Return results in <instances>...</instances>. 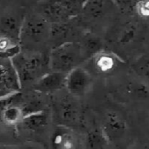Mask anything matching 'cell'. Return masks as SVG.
Segmentation results:
<instances>
[{
	"label": "cell",
	"mask_w": 149,
	"mask_h": 149,
	"mask_svg": "<svg viewBox=\"0 0 149 149\" xmlns=\"http://www.w3.org/2000/svg\"><path fill=\"white\" fill-rule=\"evenodd\" d=\"M50 27L51 23L40 14L26 16L23 19L19 37L21 48H25L26 51H36L35 47L49 42Z\"/></svg>",
	"instance_id": "3957f363"
},
{
	"label": "cell",
	"mask_w": 149,
	"mask_h": 149,
	"mask_svg": "<svg viewBox=\"0 0 149 149\" xmlns=\"http://www.w3.org/2000/svg\"><path fill=\"white\" fill-rule=\"evenodd\" d=\"M52 149H80L82 147L81 137L67 127H56L50 139Z\"/></svg>",
	"instance_id": "30bf717a"
},
{
	"label": "cell",
	"mask_w": 149,
	"mask_h": 149,
	"mask_svg": "<svg viewBox=\"0 0 149 149\" xmlns=\"http://www.w3.org/2000/svg\"><path fill=\"white\" fill-rule=\"evenodd\" d=\"M84 57L78 41L64 43L52 48L49 53V65L51 72L68 73L79 66Z\"/></svg>",
	"instance_id": "277c9868"
},
{
	"label": "cell",
	"mask_w": 149,
	"mask_h": 149,
	"mask_svg": "<svg viewBox=\"0 0 149 149\" xmlns=\"http://www.w3.org/2000/svg\"><path fill=\"white\" fill-rule=\"evenodd\" d=\"M139 16L143 18H149V0H140L136 6V10Z\"/></svg>",
	"instance_id": "603a6c76"
},
{
	"label": "cell",
	"mask_w": 149,
	"mask_h": 149,
	"mask_svg": "<svg viewBox=\"0 0 149 149\" xmlns=\"http://www.w3.org/2000/svg\"><path fill=\"white\" fill-rule=\"evenodd\" d=\"M139 34V27L134 24H130L124 27L117 38V42L121 46H126L133 43Z\"/></svg>",
	"instance_id": "ffe728a7"
},
{
	"label": "cell",
	"mask_w": 149,
	"mask_h": 149,
	"mask_svg": "<svg viewBox=\"0 0 149 149\" xmlns=\"http://www.w3.org/2000/svg\"><path fill=\"white\" fill-rule=\"evenodd\" d=\"M23 20H20L16 15L6 14L0 17V36L19 40L21 26Z\"/></svg>",
	"instance_id": "2e32d148"
},
{
	"label": "cell",
	"mask_w": 149,
	"mask_h": 149,
	"mask_svg": "<svg viewBox=\"0 0 149 149\" xmlns=\"http://www.w3.org/2000/svg\"><path fill=\"white\" fill-rule=\"evenodd\" d=\"M0 149H39L34 146L30 145H7V146H0Z\"/></svg>",
	"instance_id": "d4e9b609"
},
{
	"label": "cell",
	"mask_w": 149,
	"mask_h": 149,
	"mask_svg": "<svg viewBox=\"0 0 149 149\" xmlns=\"http://www.w3.org/2000/svg\"><path fill=\"white\" fill-rule=\"evenodd\" d=\"M133 70L137 77L149 86V54L137 59L133 65Z\"/></svg>",
	"instance_id": "44dd1931"
},
{
	"label": "cell",
	"mask_w": 149,
	"mask_h": 149,
	"mask_svg": "<svg viewBox=\"0 0 149 149\" xmlns=\"http://www.w3.org/2000/svg\"><path fill=\"white\" fill-rule=\"evenodd\" d=\"M145 124H146L147 131H148L149 135V111L146 113V116H145Z\"/></svg>",
	"instance_id": "484cf974"
},
{
	"label": "cell",
	"mask_w": 149,
	"mask_h": 149,
	"mask_svg": "<svg viewBox=\"0 0 149 149\" xmlns=\"http://www.w3.org/2000/svg\"><path fill=\"white\" fill-rule=\"evenodd\" d=\"M88 0H43L40 14L49 23L65 22L77 17Z\"/></svg>",
	"instance_id": "5b68a950"
},
{
	"label": "cell",
	"mask_w": 149,
	"mask_h": 149,
	"mask_svg": "<svg viewBox=\"0 0 149 149\" xmlns=\"http://www.w3.org/2000/svg\"><path fill=\"white\" fill-rule=\"evenodd\" d=\"M118 9L126 14H132L136 10L137 3L140 0H113Z\"/></svg>",
	"instance_id": "7402d4cb"
},
{
	"label": "cell",
	"mask_w": 149,
	"mask_h": 149,
	"mask_svg": "<svg viewBox=\"0 0 149 149\" xmlns=\"http://www.w3.org/2000/svg\"><path fill=\"white\" fill-rule=\"evenodd\" d=\"M100 127L110 145L119 148L126 143L130 127L125 116L119 112L107 111L102 118Z\"/></svg>",
	"instance_id": "8992f818"
},
{
	"label": "cell",
	"mask_w": 149,
	"mask_h": 149,
	"mask_svg": "<svg viewBox=\"0 0 149 149\" xmlns=\"http://www.w3.org/2000/svg\"><path fill=\"white\" fill-rule=\"evenodd\" d=\"M37 93L25 94L18 92L0 100V122L4 126L16 128L25 117L43 111V100Z\"/></svg>",
	"instance_id": "6da1fadb"
},
{
	"label": "cell",
	"mask_w": 149,
	"mask_h": 149,
	"mask_svg": "<svg viewBox=\"0 0 149 149\" xmlns=\"http://www.w3.org/2000/svg\"><path fill=\"white\" fill-rule=\"evenodd\" d=\"M86 141L90 149H105L108 145H110L104 135L100 126L94 127L89 132Z\"/></svg>",
	"instance_id": "d6986e66"
},
{
	"label": "cell",
	"mask_w": 149,
	"mask_h": 149,
	"mask_svg": "<svg viewBox=\"0 0 149 149\" xmlns=\"http://www.w3.org/2000/svg\"><path fill=\"white\" fill-rule=\"evenodd\" d=\"M127 149H149L148 141H136L129 145Z\"/></svg>",
	"instance_id": "cb8c5ba5"
},
{
	"label": "cell",
	"mask_w": 149,
	"mask_h": 149,
	"mask_svg": "<svg viewBox=\"0 0 149 149\" xmlns=\"http://www.w3.org/2000/svg\"><path fill=\"white\" fill-rule=\"evenodd\" d=\"M76 19V17L65 22L51 24L49 42L54 45L53 48L64 43L77 41V38H81L83 33L82 34L80 24Z\"/></svg>",
	"instance_id": "52a82bcc"
},
{
	"label": "cell",
	"mask_w": 149,
	"mask_h": 149,
	"mask_svg": "<svg viewBox=\"0 0 149 149\" xmlns=\"http://www.w3.org/2000/svg\"><path fill=\"white\" fill-rule=\"evenodd\" d=\"M105 12L104 0H88L81 12L83 19L95 21L101 18ZM80 14V15H81Z\"/></svg>",
	"instance_id": "ac0fdd59"
},
{
	"label": "cell",
	"mask_w": 149,
	"mask_h": 149,
	"mask_svg": "<svg viewBox=\"0 0 149 149\" xmlns=\"http://www.w3.org/2000/svg\"><path fill=\"white\" fill-rule=\"evenodd\" d=\"M20 89V81L11 59L0 58V100L18 93Z\"/></svg>",
	"instance_id": "ba28073f"
},
{
	"label": "cell",
	"mask_w": 149,
	"mask_h": 149,
	"mask_svg": "<svg viewBox=\"0 0 149 149\" xmlns=\"http://www.w3.org/2000/svg\"><path fill=\"white\" fill-rule=\"evenodd\" d=\"M67 73L49 72L44 75L33 86L40 93H48L61 89L66 84Z\"/></svg>",
	"instance_id": "5bb4252c"
},
{
	"label": "cell",
	"mask_w": 149,
	"mask_h": 149,
	"mask_svg": "<svg viewBox=\"0 0 149 149\" xmlns=\"http://www.w3.org/2000/svg\"><path fill=\"white\" fill-rule=\"evenodd\" d=\"M48 124V114L44 111H40L25 117L18 124L15 129L19 133H35L46 128Z\"/></svg>",
	"instance_id": "4fadbf2b"
},
{
	"label": "cell",
	"mask_w": 149,
	"mask_h": 149,
	"mask_svg": "<svg viewBox=\"0 0 149 149\" xmlns=\"http://www.w3.org/2000/svg\"><path fill=\"white\" fill-rule=\"evenodd\" d=\"M91 65L97 74L107 75L113 72L121 63V59L111 52L102 51L90 58Z\"/></svg>",
	"instance_id": "7c38bea8"
},
{
	"label": "cell",
	"mask_w": 149,
	"mask_h": 149,
	"mask_svg": "<svg viewBox=\"0 0 149 149\" xmlns=\"http://www.w3.org/2000/svg\"><path fill=\"white\" fill-rule=\"evenodd\" d=\"M21 51L22 48L19 40L0 36V58L11 59Z\"/></svg>",
	"instance_id": "e0dca14e"
},
{
	"label": "cell",
	"mask_w": 149,
	"mask_h": 149,
	"mask_svg": "<svg viewBox=\"0 0 149 149\" xmlns=\"http://www.w3.org/2000/svg\"><path fill=\"white\" fill-rule=\"evenodd\" d=\"M21 87L34 86L44 75L51 72L49 54L40 51L22 50L11 58Z\"/></svg>",
	"instance_id": "7a4b0ae2"
},
{
	"label": "cell",
	"mask_w": 149,
	"mask_h": 149,
	"mask_svg": "<svg viewBox=\"0 0 149 149\" xmlns=\"http://www.w3.org/2000/svg\"><path fill=\"white\" fill-rule=\"evenodd\" d=\"M80 43L84 59H88L104 51L103 40L94 33H83L78 41Z\"/></svg>",
	"instance_id": "9a60e30c"
},
{
	"label": "cell",
	"mask_w": 149,
	"mask_h": 149,
	"mask_svg": "<svg viewBox=\"0 0 149 149\" xmlns=\"http://www.w3.org/2000/svg\"><path fill=\"white\" fill-rule=\"evenodd\" d=\"M92 84V77L90 72L77 66L67 73L66 84L68 91L75 97H82L89 91Z\"/></svg>",
	"instance_id": "9c48e42d"
},
{
	"label": "cell",
	"mask_w": 149,
	"mask_h": 149,
	"mask_svg": "<svg viewBox=\"0 0 149 149\" xmlns=\"http://www.w3.org/2000/svg\"><path fill=\"white\" fill-rule=\"evenodd\" d=\"M119 95L127 102L143 103L149 100V86L137 77L123 86L119 90Z\"/></svg>",
	"instance_id": "8fae6325"
}]
</instances>
